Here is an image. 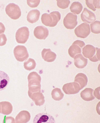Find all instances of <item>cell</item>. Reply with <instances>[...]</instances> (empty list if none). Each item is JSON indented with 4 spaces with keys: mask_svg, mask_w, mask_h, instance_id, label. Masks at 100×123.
Wrapping results in <instances>:
<instances>
[{
    "mask_svg": "<svg viewBox=\"0 0 100 123\" xmlns=\"http://www.w3.org/2000/svg\"><path fill=\"white\" fill-rule=\"evenodd\" d=\"M57 4L58 7L61 9H64L68 8L69 4L70 3V0H57Z\"/></svg>",
    "mask_w": 100,
    "mask_h": 123,
    "instance_id": "83f0119b",
    "label": "cell"
},
{
    "mask_svg": "<svg viewBox=\"0 0 100 123\" xmlns=\"http://www.w3.org/2000/svg\"><path fill=\"white\" fill-rule=\"evenodd\" d=\"M100 22L96 21L90 24L91 28L92 33L95 34L100 33Z\"/></svg>",
    "mask_w": 100,
    "mask_h": 123,
    "instance_id": "4316f807",
    "label": "cell"
},
{
    "mask_svg": "<svg viewBox=\"0 0 100 123\" xmlns=\"http://www.w3.org/2000/svg\"><path fill=\"white\" fill-rule=\"evenodd\" d=\"M52 98L55 101H60L64 97V94L60 88H56L54 89L52 92Z\"/></svg>",
    "mask_w": 100,
    "mask_h": 123,
    "instance_id": "cb8c5ba5",
    "label": "cell"
},
{
    "mask_svg": "<svg viewBox=\"0 0 100 123\" xmlns=\"http://www.w3.org/2000/svg\"><path fill=\"white\" fill-rule=\"evenodd\" d=\"M1 111L2 114L8 115L12 113L13 110L12 105L10 102L7 101H3L0 102Z\"/></svg>",
    "mask_w": 100,
    "mask_h": 123,
    "instance_id": "7402d4cb",
    "label": "cell"
},
{
    "mask_svg": "<svg viewBox=\"0 0 100 123\" xmlns=\"http://www.w3.org/2000/svg\"><path fill=\"white\" fill-rule=\"evenodd\" d=\"M28 95L30 98L35 102L36 106H41L45 103V98L41 92V91L28 92Z\"/></svg>",
    "mask_w": 100,
    "mask_h": 123,
    "instance_id": "9c48e42d",
    "label": "cell"
},
{
    "mask_svg": "<svg viewBox=\"0 0 100 123\" xmlns=\"http://www.w3.org/2000/svg\"><path fill=\"white\" fill-rule=\"evenodd\" d=\"M31 115L27 111H22L17 115L15 118V122L17 123H27L30 121Z\"/></svg>",
    "mask_w": 100,
    "mask_h": 123,
    "instance_id": "2e32d148",
    "label": "cell"
},
{
    "mask_svg": "<svg viewBox=\"0 0 100 123\" xmlns=\"http://www.w3.org/2000/svg\"><path fill=\"white\" fill-rule=\"evenodd\" d=\"M74 81L80 85L81 89L87 86L88 83V78L85 74L79 73L75 77Z\"/></svg>",
    "mask_w": 100,
    "mask_h": 123,
    "instance_id": "d6986e66",
    "label": "cell"
},
{
    "mask_svg": "<svg viewBox=\"0 0 100 123\" xmlns=\"http://www.w3.org/2000/svg\"><path fill=\"white\" fill-rule=\"evenodd\" d=\"M60 19L61 14L58 11L52 12L50 14H43L41 18L42 24L50 27H54L56 26Z\"/></svg>",
    "mask_w": 100,
    "mask_h": 123,
    "instance_id": "6da1fadb",
    "label": "cell"
},
{
    "mask_svg": "<svg viewBox=\"0 0 100 123\" xmlns=\"http://www.w3.org/2000/svg\"><path fill=\"white\" fill-rule=\"evenodd\" d=\"M36 66V63L34 59L29 58L24 63V67L27 71H31L34 69Z\"/></svg>",
    "mask_w": 100,
    "mask_h": 123,
    "instance_id": "484cf974",
    "label": "cell"
},
{
    "mask_svg": "<svg viewBox=\"0 0 100 123\" xmlns=\"http://www.w3.org/2000/svg\"><path fill=\"white\" fill-rule=\"evenodd\" d=\"M7 39L6 36L4 34L0 35V46H4L6 44Z\"/></svg>",
    "mask_w": 100,
    "mask_h": 123,
    "instance_id": "f546056e",
    "label": "cell"
},
{
    "mask_svg": "<svg viewBox=\"0 0 100 123\" xmlns=\"http://www.w3.org/2000/svg\"><path fill=\"white\" fill-rule=\"evenodd\" d=\"M27 79L28 87L37 86L41 87V77L37 72H33L30 73L28 76Z\"/></svg>",
    "mask_w": 100,
    "mask_h": 123,
    "instance_id": "7c38bea8",
    "label": "cell"
},
{
    "mask_svg": "<svg viewBox=\"0 0 100 123\" xmlns=\"http://www.w3.org/2000/svg\"><path fill=\"white\" fill-rule=\"evenodd\" d=\"M14 55L16 59L20 62L27 60L29 55L26 48L22 45H18L14 48Z\"/></svg>",
    "mask_w": 100,
    "mask_h": 123,
    "instance_id": "277c9868",
    "label": "cell"
},
{
    "mask_svg": "<svg viewBox=\"0 0 100 123\" xmlns=\"http://www.w3.org/2000/svg\"><path fill=\"white\" fill-rule=\"evenodd\" d=\"M10 80V78L7 74L0 71V91L5 89L7 87Z\"/></svg>",
    "mask_w": 100,
    "mask_h": 123,
    "instance_id": "ac0fdd59",
    "label": "cell"
},
{
    "mask_svg": "<svg viewBox=\"0 0 100 123\" xmlns=\"http://www.w3.org/2000/svg\"><path fill=\"white\" fill-rule=\"evenodd\" d=\"M86 4L89 9L93 11L96 10V8L100 9V0H86Z\"/></svg>",
    "mask_w": 100,
    "mask_h": 123,
    "instance_id": "d4e9b609",
    "label": "cell"
},
{
    "mask_svg": "<svg viewBox=\"0 0 100 123\" xmlns=\"http://www.w3.org/2000/svg\"><path fill=\"white\" fill-rule=\"evenodd\" d=\"M74 63L76 67L79 69H83L87 66L88 60L80 54L77 55L74 58Z\"/></svg>",
    "mask_w": 100,
    "mask_h": 123,
    "instance_id": "e0dca14e",
    "label": "cell"
},
{
    "mask_svg": "<svg viewBox=\"0 0 100 123\" xmlns=\"http://www.w3.org/2000/svg\"><path fill=\"white\" fill-rule=\"evenodd\" d=\"M34 123H55L54 118L48 114L41 113L37 115L33 120Z\"/></svg>",
    "mask_w": 100,
    "mask_h": 123,
    "instance_id": "8fae6325",
    "label": "cell"
},
{
    "mask_svg": "<svg viewBox=\"0 0 100 123\" xmlns=\"http://www.w3.org/2000/svg\"><path fill=\"white\" fill-rule=\"evenodd\" d=\"M34 34L35 37L38 39L45 40L48 36L49 31L47 27L39 26L35 28Z\"/></svg>",
    "mask_w": 100,
    "mask_h": 123,
    "instance_id": "4fadbf2b",
    "label": "cell"
},
{
    "mask_svg": "<svg viewBox=\"0 0 100 123\" xmlns=\"http://www.w3.org/2000/svg\"><path fill=\"white\" fill-rule=\"evenodd\" d=\"M93 90L92 88H86L80 93V97L86 101H91L95 99L93 95Z\"/></svg>",
    "mask_w": 100,
    "mask_h": 123,
    "instance_id": "44dd1931",
    "label": "cell"
},
{
    "mask_svg": "<svg viewBox=\"0 0 100 123\" xmlns=\"http://www.w3.org/2000/svg\"><path fill=\"white\" fill-rule=\"evenodd\" d=\"M100 87L96 88L94 92V95L95 97L98 99L100 100Z\"/></svg>",
    "mask_w": 100,
    "mask_h": 123,
    "instance_id": "4dcf8cb0",
    "label": "cell"
},
{
    "mask_svg": "<svg viewBox=\"0 0 100 123\" xmlns=\"http://www.w3.org/2000/svg\"><path fill=\"white\" fill-rule=\"evenodd\" d=\"M77 15L72 13H69L64 18V25L67 29H73L77 25Z\"/></svg>",
    "mask_w": 100,
    "mask_h": 123,
    "instance_id": "ba28073f",
    "label": "cell"
},
{
    "mask_svg": "<svg viewBox=\"0 0 100 123\" xmlns=\"http://www.w3.org/2000/svg\"><path fill=\"white\" fill-rule=\"evenodd\" d=\"M85 46L84 41L80 40L75 41L68 49V53L69 56L74 58L76 55L81 54V49H83V47Z\"/></svg>",
    "mask_w": 100,
    "mask_h": 123,
    "instance_id": "52a82bcc",
    "label": "cell"
},
{
    "mask_svg": "<svg viewBox=\"0 0 100 123\" xmlns=\"http://www.w3.org/2000/svg\"><path fill=\"white\" fill-rule=\"evenodd\" d=\"M1 106L0 105V113H1Z\"/></svg>",
    "mask_w": 100,
    "mask_h": 123,
    "instance_id": "d6a6232c",
    "label": "cell"
},
{
    "mask_svg": "<svg viewBox=\"0 0 100 123\" xmlns=\"http://www.w3.org/2000/svg\"><path fill=\"white\" fill-rule=\"evenodd\" d=\"M84 57L88 58L91 62H96L100 61V49L95 48L90 45H87L82 49Z\"/></svg>",
    "mask_w": 100,
    "mask_h": 123,
    "instance_id": "7a4b0ae2",
    "label": "cell"
},
{
    "mask_svg": "<svg viewBox=\"0 0 100 123\" xmlns=\"http://www.w3.org/2000/svg\"><path fill=\"white\" fill-rule=\"evenodd\" d=\"M40 0H30L27 1L28 5L31 8H36L38 6L40 2Z\"/></svg>",
    "mask_w": 100,
    "mask_h": 123,
    "instance_id": "f1b7e54d",
    "label": "cell"
},
{
    "mask_svg": "<svg viewBox=\"0 0 100 123\" xmlns=\"http://www.w3.org/2000/svg\"><path fill=\"white\" fill-rule=\"evenodd\" d=\"M5 31V27L2 23L0 22V34L4 33Z\"/></svg>",
    "mask_w": 100,
    "mask_h": 123,
    "instance_id": "1f68e13d",
    "label": "cell"
},
{
    "mask_svg": "<svg viewBox=\"0 0 100 123\" xmlns=\"http://www.w3.org/2000/svg\"><path fill=\"white\" fill-rule=\"evenodd\" d=\"M74 32L76 36L78 37L85 38L90 34V28L87 23H82L75 29Z\"/></svg>",
    "mask_w": 100,
    "mask_h": 123,
    "instance_id": "8992f818",
    "label": "cell"
},
{
    "mask_svg": "<svg viewBox=\"0 0 100 123\" xmlns=\"http://www.w3.org/2000/svg\"><path fill=\"white\" fill-rule=\"evenodd\" d=\"M81 20L84 22L91 24L96 20L95 14L92 12L85 8L80 15Z\"/></svg>",
    "mask_w": 100,
    "mask_h": 123,
    "instance_id": "5bb4252c",
    "label": "cell"
},
{
    "mask_svg": "<svg viewBox=\"0 0 100 123\" xmlns=\"http://www.w3.org/2000/svg\"><path fill=\"white\" fill-rule=\"evenodd\" d=\"M5 11L7 15L13 20L18 19L21 16V11L20 7L14 3L8 4L6 8Z\"/></svg>",
    "mask_w": 100,
    "mask_h": 123,
    "instance_id": "3957f363",
    "label": "cell"
},
{
    "mask_svg": "<svg viewBox=\"0 0 100 123\" xmlns=\"http://www.w3.org/2000/svg\"><path fill=\"white\" fill-rule=\"evenodd\" d=\"M29 36V31L27 27L19 29L15 34L17 42L20 44H25L27 41Z\"/></svg>",
    "mask_w": 100,
    "mask_h": 123,
    "instance_id": "5b68a950",
    "label": "cell"
},
{
    "mask_svg": "<svg viewBox=\"0 0 100 123\" xmlns=\"http://www.w3.org/2000/svg\"><path fill=\"white\" fill-rule=\"evenodd\" d=\"M41 56L44 61L47 62H54L56 58V55L50 49H44L41 52Z\"/></svg>",
    "mask_w": 100,
    "mask_h": 123,
    "instance_id": "9a60e30c",
    "label": "cell"
},
{
    "mask_svg": "<svg viewBox=\"0 0 100 123\" xmlns=\"http://www.w3.org/2000/svg\"><path fill=\"white\" fill-rule=\"evenodd\" d=\"M62 89L65 94L67 95L77 94L81 90L80 85L75 82L65 84Z\"/></svg>",
    "mask_w": 100,
    "mask_h": 123,
    "instance_id": "30bf717a",
    "label": "cell"
},
{
    "mask_svg": "<svg viewBox=\"0 0 100 123\" xmlns=\"http://www.w3.org/2000/svg\"><path fill=\"white\" fill-rule=\"evenodd\" d=\"M40 12L38 10H33L29 12L27 20L29 23L33 24L37 22L39 19Z\"/></svg>",
    "mask_w": 100,
    "mask_h": 123,
    "instance_id": "ffe728a7",
    "label": "cell"
},
{
    "mask_svg": "<svg viewBox=\"0 0 100 123\" xmlns=\"http://www.w3.org/2000/svg\"><path fill=\"white\" fill-rule=\"evenodd\" d=\"M83 6L79 2H74L70 7L71 12L75 14H79L83 10Z\"/></svg>",
    "mask_w": 100,
    "mask_h": 123,
    "instance_id": "603a6c76",
    "label": "cell"
}]
</instances>
